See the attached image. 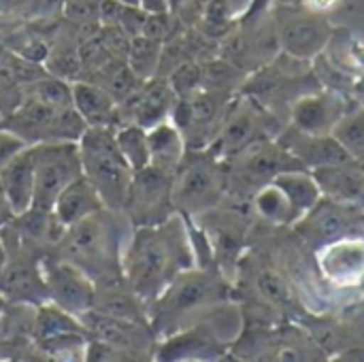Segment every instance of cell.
Listing matches in <instances>:
<instances>
[{
    "instance_id": "16",
    "label": "cell",
    "mask_w": 364,
    "mask_h": 362,
    "mask_svg": "<svg viewBox=\"0 0 364 362\" xmlns=\"http://www.w3.org/2000/svg\"><path fill=\"white\" fill-rule=\"evenodd\" d=\"M350 107V100L339 90L305 92L290 105V126L309 134H331Z\"/></svg>"
},
{
    "instance_id": "32",
    "label": "cell",
    "mask_w": 364,
    "mask_h": 362,
    "mask_svg": "<svg viewBox=\"0 0 364 362\" xmlns=\"http://www.w3.org/2000/svg\"><path fill=\"white\" fill-rule=\"evenodd\" d=\"M333 134L339 139V143L346 147V151L364 164V107L354 105L350 111L341 117V122L335 126Z\"/></svg>"
},
{
    "instance_id": "45",
    "label": "cell",
    "mask_w": 364,
    "mask_h": 362,
    "mask_svg": "<svg viewBox=\"0 0 364 362\" xmlns=\"http://www.w3.org/2000/svg\"><path fill=\"white\" fill-rule=\"evenodd\" d=\"M305 0H275V4L284 6V9H292V6H303Z\"/></svg>"
},
{
    "instance_id": "12",
    "label": "cell",
    "mask_w": 364,
    "mask_h": 362,
    "mask_svg": "<svg viewBox=\"0 0 364 362\" xmlns=\"http://www.w3.org/2000/svg\"><path fill=\"white\" fill-rule=\"evenodd\" d=\"M79 320L83 322L90 339L102 341V344L128 354L132 361H154L158 337H156L151 324L113 318V316L100 314L96 309H90Z\"/></svg>"
},
{
    "instance_id": "43",
    "label": "cell",
    "mask_w": 364,
    "mask_h": 362,
    "mask_svg": "<svg viewBox=\"0 0 364 362\" xmlns=\"http://www.w3.org/2000/svg\"><path fill=\"white\" fill-rule=\"evenodd\" d=\"M350 92H352L354 100L364 107V75H360V77H356V79H354V83H352Z\"/></svg>"
},
{
    "instance_id": "4",
    "label": "cell",
    "mask_w": 364,
    "mask_h": 362,
    "mask_svg": "<svg viewBox=\"0 0 364 362\" xmlns=\"http://www.w3.org/2000/svg\"><path fill=\"white\" fill-rule=\"evenodd\" d=\"M77 145L83 177L96 188L105 207L124 211L134 173L117 149L115 126H87Z\"/></svg>"
},
{
    "instance_id": "23",
    "label": "cell",
    "mask_w": 364,
    "mask_h": 362,
    "mask_svg": "<svg viewBox=\"0 0 364 362\" xmlns=\"http://www.w3.org/2000/svg\"><path fill=\"white\" fill-rule=\"evenodd\" d=\"M92 309L107 314V316H113V318L149 324L147 303L128 286L124 275L96 284V297H94Z\"/></svg>"
},
{
    "instance_id": "10",
    "label": "cell",
    "mask_w": 364,
    "mask_h": 362,
    "mask_svg": "<svg viewBox=\"0 0 364 362\" xmlns=\"http://www.w3.org/2000/svg\"><path fill=\"white\" fill-rule=\"evenodd\" d=\"M292 228L314 250L339 239L364 237V205L341 203L322 196V201Z\"/></svg>"
},
{
    "instance_id": "35",
    "label": "cell",
    "mask_w": 364,
    "mask_h": 362,
    "mask_svg": "<svg viewBox=\"0 0 364 362\" xmlns=\"http://www.w3.org/2000/svg\"><path fill=\"white\" fill-rule=\"evenodd\" d=\"M333 66L341 73H352L354 77L364 75V41L358 36H350L337 51V58H331Z\"/></svg>"
},
{
    "instance_id": "14",
    "label": "cell",
    "mask_w": 364,
    "mask_h": 362,
    "mask_svg": "<svg viewBox=\"0 0 364 362\" xmlns=\"http://www.w3.org/2000/svg\"><path fill=\"white\" fill-rule=\"evenodd\" d=\"M41 267L49 292V303L77 318H81L94 307L96 282L85 271L53 254H45Z\"/></svg>"
},
{
    "instance_id": "18",
    "label": "cell",
    "mask_w": 364,
    "mask_h": 362,
    "mask_svg": "<svg viewBox=\"0 0 364 362\" xmlns=\"http://www.w3.org/2000/svg\"><path fill=\"white\" fill-rule=\"evenodd\" d=\"M279 49L299 60H316L322 55L333 38V28L322 13L309 9L288 15L277 28Z\"/></svg>"
},
{
    "instance_id": "1",
    "label": "cell",
    "mask_w": 364,
    "mask_h": 362,
    "mask_svg": "<svg viewBox=\"0 0 364 362\" xmlns=\"http://www.w3.org/2000/svg\"><path fill=\"white\" fill-rule=\"evenodd\" d=\"M190 267H196V252L186 215L173 213L160 224L132 228L122 275L147 305Z\"/></svg>"
},
{
    "instance_id": "33",
    "label": "cell",
    "mask_w": 364,
    "mask_h": 362,
    "mask_svg": "<svg viewBox=\"0 0 364 362\" xmlns=\"http://www.w3.org/2000/svg\"><path fill=\"white\" fill-rule=\"evenodd\" d=\"M28 96L38 98L45 105H51L55 109L73 105V92H70V81H64L51 73L41 75L36 81L28 85Z\"/></svg>"
},
{
    "instance_id": "2",
    "label": "cell",
    "mask_w": 364,
    "mask_h": 362,
    "mask_svg": "<svg viewBox=\"0 0 364 362\" xmlns=\"http://www.w3.org/2000/svg\"><path fill=\"white\" fill-rule=\"evenodd\" d=\"M132 222L119 209L100 211L68 226L49 252L85 271L96 284L122 277L124 250L132 233Z\"/></svg>"
},
{
    "instance_id": "15",
    "label": "cell",
    "mask_w": 364,
    "mask_h": 362,
    "mask_svg": "<svg viewBox=\"0 0 364 362\" xmlns=\"http://www.w3.org/2000/svg\"><path fill=\"white\" fill-rule=\"evenodd\" d=\"M190 220L203 230L213 256V265L228 277V269H237L241 258L243 239L247 233L245 222L241 215L220 209V205Z\"/></svg>"
},
{
    "instance_id": "46",
    "label": "cell",
    "mask_w": 364,
    "mask_h": 362,
    "mask_svg": "<svg viewBox=\"0 0 364 362\" xmlns=\"http://www.w3.org/2000/svg\"><path fill=\"white\" fill-rule=\"evenodd\" d=\"M186 4H188V0H168V9H171L173 13H179Z\"/></svg>"
},
{
    "instance_id": "37",
    "label": "cell",
    "mask_w": 364,
    "mask_h": 362,
    "mask_svg": "<svg viewBox=\"0 0 364 362\" xmlns=\"http://www.w3.org/2000/svg\"><path fill=\"white\" fill-rule=\"evenodd\" d=\"M105 0H64V15L81 26L98 23Z\"/></svg>"
},
{
    "instance_id": "31",
    "label": "cell",
    "mask_w": 364,
    "mask_h": 362,
    "mask_svg": "<svg viewBox=\"0 0 364 362\" xmlns=\"http://www.w3.org/2000/svg\"><path fill=\"white\" fill-rule=\"evenodd\" d=\"M115 143L126 164L134 171L149 166V143L147 128L139 124H119L115 126Z\"/></svg>"
},
{
    "instance_id": "39",
    "label": "cell",
    "mask_w": 364,
    "mask_h": 362,
    "mask_svg": "<svg viewBox=\"0 0 364 362\" xmlns=\"http://www.w3.org/2000/svg\"><path fill=\"white\" fill-rule=\"evenodd\" d=\"M28 147V143L23 141V139H19L15 132H11L9 128H4L2 124H0V169L6 164V162H11L21 149H26Z\"/></svg>"
},
{
    "instance_id": "48",
    "label": "cell",
    "mask_w": 364,
    "mask_h": 362,
    "mask_svg": "<svg viewBox=\"0 0 364 362\" xmlns=\"http://www.w3.org/2000/svg\"><path fill=\"white\" fill-rule=\"evenodd\" d=\"M119 2H124V4H134V6H139V0H119Z\"/></svg>"
},
{
    "instance_id": "3",
    "label": "cell",
    "mask_w": 364,
    "mask_h": 362,
    "mask_svg": "<svg viewBox=\"0 0 364 362\" xmlns=\"http://www.w3.org/2000/svg\"><path fill=\"white\" fill-rule=\"evenodd\" d=\"M230 299L228 277L218 267H190L179 273L149 305V324L164 339L198 322L215 305Z\"/></svg>"
},
{
    "instance_id": "22",
    "label": "cell",
    "mask_w": 364,
    "mask_h": 362,
    "mask_svg": "<svg viewBox=\"0 0 364 362\" xmlns=\"http://www.w3.org/2000/svg\"><path fill=\"white\" fill-rule=\"evenodd\" d=\"M0 190L15 215L26 213L34 203V160L30 145L0 169Z\"/></svg>"
},
{
    "instance_id": "47",
    "label": "cell",
    "mask_w": 364,
    "mask_h": 362,
    "mask_svg": "<svg viewBox=\"0 0 364 362\" xmlns=\"http://www.w3.org/2000/svg\"><path fill=\"white\" fill-rule=\"evenodd\" d=\"M4 260H6V245H4L2 235H0V269H2V265H4Z\"/></svg>"
},
{
    "instance_id": "7",
    "label": "cell",
    "mask_w": 364,
    "mask_h": 362,
    "mask_svg": "<svg viewBox=\"0 0 364 362\" xmlns=\"http://www.w3.org/2000/svg\"><path fill=\"white\" fill-rule=\"evenodd\" d=\"M232 92L200 87L192 96L177 98L171 111V122L181 130L188 149H207L218 134L230 105Z\"/></svg>"
},
{
    "instance_id": "9",
    "label": "cell",
    "mask_w": 364,
    "mask_h": 362,
    "mask_svg": "<svg viewBox=\"0 0 364 362\" xmlns=\"http://www.w3.org/2000/svg\"><path fill=\"white\" fill-rule=\"evenodd\" d=\"M226 190H250L252 194L273 181L279 173L290 169H303L301 162L277 141L262 139L245 147L241 154L224 162Z\"/></svg>"
},
{
    "instance_id": "8",
    "label": "cell",
    "mask_w": 364,
    "mask_h": 362,
    "mask_svg": "<svg viewBox=\"0 0 364 362\" xmlns=\"http://www.w3.org/2000/svg\"><path fill=\"white\" fill-rule=\"evenodd\" d=\"M271 128H273V115L267 111V107L260 100L252 96L235 98L207 151L218 160L226 162L237 154H241L252 143L262 139H273L269 134Z\"/></svg>"
},
{
    "instance_id": "5",
    "label": "cell",
    "mask_w": 364,
    "mask_h": 362,
    "mask_svg": "<svg viewBox=\"0 0 364 362\" xmlns=\"http://www.w3.org/2000/svg\"><path fill=\"white\" fill-rule=\"evenodd\" d=\"M226 194V166L207 149H188L173 173L171 201L177 213L196 218L218 205Z\"/></svg>"
},
{
    "instance_id": "6",
    "label": "cell",
    "mask_w": 364,
    "mask_h": 362,
    "mask_svg": "<svg viewBox=\"0 0 364 362\" xmlns=\"http://www.w3.org/2000/svg\"><path fill=\"white\" fill-rule=\"evenodd\" d=\"M34 160V209L51 211L60 192L83 175L77 141H43L30 145Z\"/></svg>"
},
{
    "instance_id": "19",
    "label": "cell",
    "mask_w": 364,
    "mask_h": 362,
    "mask_svg": "<svg viewBox=\"0 0 364 362\" xmlns=\"http://www.w3.org/2000/svg\"><path fill=\"white\" fill-rule=\"evenodd\" d=\"M175 100L177 96L168 79L156 75L147 81H141L139 87L117 105L119 124H139L143 128H151L164 119H171Z\"/></svg>"
},
{
    "instance_id": "11",
    "label": "cell",
    "mask_w": 364,
    "mask_h": 362,
    "mask_svg": "<svg viewBox=\"0 0 364 362\" xmlns=\"http://www.w3.org/2000/svg\"><path fill=\"white\" fill-rule=\"evenodd\" d=\"M173 175L154 166H145L134 171L128 198L124 205V213L132 222V226H151L171 218L175 211L171 201Z\"/></svg>"
},
{
    "instance_id": "34",
    "label": "cell",
    "mask_w": 364,
    "mask_h": 362,
    "mask_svg": "<svg viewBox=\"0 0 364 362\" xmlns=\"http://www.w3.org/2000/svg\"><path fill=\"white\" fill-rule=\"evenodd\" d=\"M173 92L177 98H186V96H192L194 92H198L203 87V64H196V62H181L177 64L168 75H166Z\"/></svg>"
},
{
    "instance_id": "44",
    "label": "cell",
    "mask_w": 364,
    "mask_h": 362,
    "mask_svg": "<svg viewBox=\"0 0 364 362\" xmlns=\"http://www.w3.org/2000/svg\"><path fill=\"white\" fill-rule=\"evenodd\" d=\"M11 218H13V211H11V207H9V203H6V198H4V194L0 190V226H4Z\"/></svg>"
},
{
    "instance_id": "25",
    "label": "cell",
    "mask_w": 364,
    "mask_h": 362,
    "mask_svg": "<svg viewBox=\"0 0 364 362\" xmlns=\"http://www.w3.org/2000/svg\"><path fill=\"white\" fill-rule=\"evenodd\" d=\"M73 107L87 126H117V100L96 81L79 79L70 83Z\"/></svg>"
},
{
    "instance_id": "17",
    "label": "cell",
    "mask_w": 364,
    "mask_h": 362,
    "mask_svg": "<svg viewBox=\"0 0 364 362\" xmlns=\"http://www.w3.org/2000/svg\"><path fill=\"white\" fill-rule=\"evenodd\" d=\"M316 267L324 282L337 290L364 284V237H348L316 250Z\"/></svg>"
},
{
    "instance_id": "28",
    "label": "cell",
    "mask_w": 364,
    "mask_h": 362,
    "mask_svg": "<svg viewBox=\"0 0 364 362\" xmlns=\"http://www.w3.org/2000/svg\"><path fill=\"white\" fill-rule=\"evenodd\" d=\"M275 181L282 186V190L290 198L296 222L303 220L322 201L320 183L314 177V173L307 171V169H290V171H284V173H279L275 177Z\"/></svg>"
},
{
    "instance_id": "41",
    "label": "cell",
    "mask_w": 364,
    "mask_h": 362,
    "mask_svg": "<svg viewBox=\"0 0 364 362\" xmlns=\"http://www.w3.org/2000/svg\"><path fill=\"white\" fill-rule=\"evenodd\" d=\"M337 4V0H305L303 2V6L305 9H309V11H314V13H326V11H331L333 6Z\"/></svg>"
},
{
    "instance_id": "38",
    "label": "cell",
    "mask_w": 364,
    "mask_h": 362,
    "mask_svg": "<svg viewBox=\"0 0 364 362\" xmlns=\"http://www.w3.org/2000/svg\"><path fill=\"white\" fill-rule=\"evenodd\" d=\"M173 28H175V13L173 11H164V13H147L145 23L141 34L166 43L173 38Z\"/></svg>"
},
{
    "instance_id": "20",
    "label": "cell",
    "mask_w": 364,
    "mask_h": 362,
    "mask_svg": "<svg viewBox=\"0 0 364 362\" xmlns=\"http://www.w3.org/2000/svg\"><path fill=\"white\" fill-rule=\"evenodd\" d=\"M277 141L307 171H318V169H326L333 164L354 160L333 132L331 134H309V132H301L290 126L288 130L277 134Z\"/></svg>"
},
{
    "instance_id": "42",
    "label": "cell",
    "mask_w": 364,
    "mask_h": 362,
    "mask_svg": "<svg viewBox=\"0 0 364 362\" xmlns=\"http://www.w3.org/2000/svg\"><path fill=\"white\" fill-rule=\"evenodd\" d=\"M273 2H275V0H250V6H247L245 15H247V17H254V15L262 13L264 9H269Z\"/></svg>"
},
{
    "instance_id": "40",
    "label": "cell",
    "mask_w": 364,
    "mask_h": 362,
    "mask_svg": "<svg viewBox=\"0 0 364 362\" xmlns=\"http://www.w3.org/2000/svg\"><path fill=\"white\" fill-rule=\"evenodd\" d=\"M139 6L145 13H164V11H171L168 9V0H139Z\"/></svg>"
},
{
    "instance_id": "24",
    "label": "cell",
    "mask_w": 364,
    "mask_h": 362,
    "mask_svg": "<svg viewBox=\"0 0 364 362\" xmlns=\"http://www.w3.org/2000/svg\"><path fill=\"white\" fill-rule=\"evenodd\" d=\"M320 183L322 196L364 205V164L358 160H348L341 164H333L326 169L311 171Z\"/></svg>"
},
{
    "instance_id": "26",
    "label": "cell",
    "mask_w": 364,
    "mask_h": 362,
    "mask_svg": "<svg viewBox=\"0 0 364 362\" xmlns=\"http://www.w3.org/2000/svg\"><path fill=\"white\" fill-rule=\"evenodd\" d=\"M102 207H105V203H102L100 194L81 175L60 192V196L55 198V203L51 207V213L64 228H68V226L77 224L79 220L100 211Z\"/></svg>"
},
{
    "instance_id": "29",
    "label": "cell",
    "mask_w": 364,
    "mask_h": 362,
    "mask_svg": "<svg viewBox=\"0 0 364 362\" xmlns=\"http://www.w3.org/2000/svg\"><path fill=\"white\" fill-rule=\"evenodd\" d=\"M252 209L260 220L273 226H294L296 222L292 203L275 179L260 186L252 194Z\"/></svg>"
},
{
    "instance_id": "27",
    "label": "cell",
    "mask_w": 364,
    "mask_h": 362,
    "mask_svg": "<svg viewBox=\"0 0 364 362\" xmlns=\"http://www.w3.org/2000/svg\"><path fill=\"white\" fill-rule=\"evenodd\" d=\"M147 143H149V166L171 175L179 169L181 160L188 154L186 139L171 119H164L147 128Z\"/></svg>"
},
{
    "instance_id": "13",
    "label": "cell",
    "mask_w": 364,
    "mask_h": 362,
    "mask_svg": "<svg viewBox=\"0 0 364 362\" xmlns=\"http://www.w3.org/2000/svg\"><path fill=\"white\" fill-rule=\"evenodd\" d=\"M41 260L43 256L28 250H6V260L0 269V297L4 303L30 307L49 303Z\"/></svg>"
},
{
    "instance_id": "21",
    "label": "cell",
    "mask_w": 364,
    "mask_h": 362,
    "mask_svg": "<svg viewBox=\"0 0 364 362\" xmlns=\"http://www.w3.org/2000/svg\"><path fill=\"white\" fill-rule=\"evenodd\" d=\"M60 109L45 105L34 96H26L0 124L11 132H15L19 139H23L28 145L43 143V141H58L55 124H58Z\"/></svg>"
},
{
    "instance_id": "30",
    "label": "cell",
    "mask_w": 364,
    "mask_h": 362,
    "mask_svg": "<svg viewBox=\"0 0 364 362\" xmlns=\"http://www.w3.org/2000/svg\"><path fill=\"white\" fill-rule=\"evenodd\" d=\"M162 47H164V43L154 41V38H149L145 34H139V36L130 38L128 53H126V64L130 66V70L141 81H147V79L158 75Z\"/></svg>"
},
{
    "instance_id": "36",
    "label": "cell",
    "mask_w": 364,
    "mask_h": 362,
    "mask_svg": "<svg viewBox=\"0 0 364 362\" xmlns=\"http://www.w3.org/2000/svg\"><path fill=\"white\" fill-rule=\"evenodd\" d=\"M256 288L262 299L275 305H290V288L288 284L271 269H262L256 275Z\"/></svg>"
}]
</instances>
